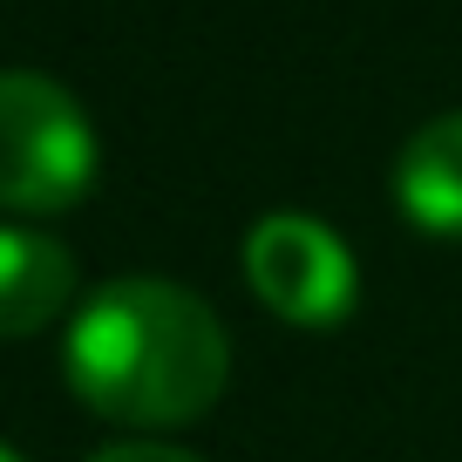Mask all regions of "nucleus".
I'll use <instances>...</instances> for the list:
<instances>
[{
	"label": "nucleus",
	"instance_id": "obj_2",
	"mask_svg": "<svg viewBox=\"0 0 462 462\" xmlns=\"http://www.w3.org/2000/svg\"><path fill=\"white\" fill-rule=\"evenodd\" d=\"M96 177V130L82 102L34 69H0V204L69 211Z\"/></svg>",
	"mask_w": 462,
	"mask_h": 462
},
{
	"label": "nucleus",
	"instance_id": "obj_3",
	"mask_svg": "<svg viewBox=\"0 0 462 462\" xmlns=\"http://www.w3.org/2000/svg\"><path fill=\"white\" fill-rule=\"evenodd\" d=\"M245 279L292 327H340L361 300L354 252L340 245L333 225H319L306 211H265L245 231Z\"/></svg>",
	"mask_w": 462,
	"mask_h": 462
},
{
	"label": "nucleus",
	"instance_id": "obj_7",
	"mask_svg": "<svg viewBox=\"0 0 462 462\" xmlns=\"http://www.w3.org/2000/svg\"><path fill=\"white\" fill-rule=\"evenodd\" d=\"M0 462H21V456H14V448H7V442H0Z\"/></svg>",
	"mask_w": 462,
	"mask_h": 462
},
{
	"label": "nucleus",
	"instance_id": "obj_5",
	"mask_svg": "<svg viewBox=\"0 0 462 462\" xmlns=\"http://www.w3.org/2000/svg\"><path fill=\"white\" fill-rule=\"evenodd\" d=\"M75 292V259L61 238L28 225H0V340L42 333Z\"/></svg>",
	"mask_w": 462,
	"mask_h": 462
},
{
	"label": "nucleus",
	"instance_id": "obj_4",
	"mask_svg": "<svg viewBox=\"0 0 462 462\" xmlns=\"http://www.w3.org/2000/svg\"><path fill=\"white\" fill-rule=\"evenodd\" d=\"M394 204L429 238H462V109L435 116L394 157Z\"/></svg>",
	"mask_w": 462,
	"mask_h": 462
},
{
	"label": "nucleus",
	"instance_id": "obj_1",
	"mask_svg": "<svg viewBox=\"0 0 462 462\" xmlns=\"http://www.w3.org/2000/svg\"><path fill=\"white\" fill-rule=\"evenodd\" d=\"M69 388L130 429H177L225 394L231 346L198 292L171 279H109L61 340Z\"/></svg>",
	"mask_w": 462,
	"mask_h": 462
},
{
	"label": "nucleus",
	"instance_id": "obj_6",
	"mask_svg": "<svg viewBox=\"0 0 462 462\" xmlns=\"http://www.w3.org/2000/svg\"><path fill=\"white\" fill-rule=\"evenodd\" d=\"M88 462H198V456H184V448H171V442H116V448H102V456H88Z\"/></svg>",
	"mask_w": 462,
	"mask_h": 462
}]
</instances>
